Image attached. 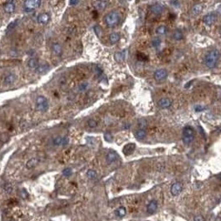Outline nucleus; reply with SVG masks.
Segmentation results:
<instances>
[{
	"mask_svg": "<svg viewBox=\"0 0 221 221\" xmlns=\"http://www.w3.org/2000/svg\"><path fill=\"white\" fill-rule=\"evenodd\" d=\"M220 57V52L218 50H211L204 57V65L208 68H215L217 63L219 62V59Z\"/></svg>",
	"mask_w": 221,
	"mask_h": 221,
	"instance_id": "nucleus-1",
	"label": "nucleus"
},
{
	"mask_svg": "<svg viewBox=\"0 0 221 221\" xmlns=\"http://www.w3.org/2000/svg\"><path fill=\"white\" fill-rule=\"evenodd\" d=\"M120 20H121V15L119 13L116 11L110 12L104 17L105 23L110 28L116 26L120 23Z\"/></svg>",
	"mask_w": 221,
	"mask_h": 221,
	"instance_id": "nucleus-2",
	"label": "nucleus"
},
{
	"mask_svg": "<svg viewBox=\"0 0 221 221\" xmlns=\"http://www.w3.org/2000/svg\"><path fill=\"white\" fill-rule=\"evenodd\" d=\"M195 139V130L191 126H185L182 130V140L185 145L191 144Z\"/></svg>",
	"mask_w": 221,
	"mask_h": 221,
	"instance_id": "nucleus-3",
	"label": "nucleus"
},
{
	"mask_svg": "<svg viewBox=\"0 0 221 221\" xmlns=\"http://www.w3.org/2000/svg\"><path fill=\"white\" fill-rule=\"evenodd\" d=\"M36 109L42 112H45L48 109V102L45 96H39L36 99Z\"/></svg>",
	"mask_w": 221,
	"mask_h": 221,
	"instance_id": "nucleus-4",
	"label": "nucleus"
},
{
	"mask_svg": "<svg viewBox=\"0 0 221 221\" xmlns=\"http://www.w3.org/2000/svg\"><path fill=\"white\" fill-rule=\"evenodd\" d=\"M42 0H25L24 1V9L27 12H32L36 10L41 5Z\"/></svg>",
	"mask_w": 221,
	"mask_h": 221,
	"instance_id": "nucleus-5",
	"label": "nucleus"
},
{
	"mask_svg": "<svg viewBox=\"0 0 221 221\" xmlns=\"http://www.w3.org/2000/svg\"><path fill=\"white\" fill-rule=\"evenodd\" d=\"M167 76H168V72H167L166 69H164V68L157 69L154 73V78L157 82L164 81V80L166 79Z\"/></svg>",
	"mask_w": 221,
	"mask_h": 221,
	"instance_id": "nucleus-6",
	"label": "nucleus"
},
{
	"mask_svg": "<svg viewBox=\"0 0 221 221\" xmlns=\"http://www.w3.org/2000/svg\"><path fill=\"white\" fill-rule=\"evenodd\" d=\"M182 190H183V185H182L181 183V182H176L170 187V193H171L172 195L177 196L181 193Z\"/></svg>",
	"mask_w": 221,
	"mask_h": 221,
	"instance_id": "nucleus-7",
	"label": "nucleus"
},
{
	"mask_svg": "<svg viewBox=\"0 0 221 221\" xmlns=\"http://www.w3.org/2000/svg\"><path fill=\"white\" fill-rule=\"evenodd\" d=\"M216 16L215 13H208V14H206L205 16L203 18V21H204V23L205 25H207V26H211V25H213L215 22L216 20Z\"/></svg>",
	"mask_w": 221,
	"mask_h": 221,
	"instance_id": "nucleus-8",
	"label": "nucleus"
},
{
	"mask_svg": "<svg viewBox=\"0 0 221 221\" xmlns=\"http://www.w3.org/2000/svg\"><path fill=\"white\" fill-rule=\"evenodd\" d=\"M109 4V1L108 0H96L93 3V6L96 8V10L102 11L104 10Z\"/></svg>",
	"mask_w": 221,
	"mask_h": 221,
	"instance_id": "nucleus-9",
	"label": "nucleus"
},
{
	"mask_svg": "<svg viewBox=\"0 0 221 221\" xmlns=\"http://www.w3.org/2000/svg\"><path fill=\"white\" fill-rule=\"evenodd\" d=\"M165 10V7L162 4L155 3L150 7V11L151 12L155 15H160Z\"/></svg>",
	"mask_w": 221,
	"mask_h": 221,
	"instance_id": "nucleus-10",
	"label": "nucleus"
},
{
	"mask_svg": "<svg viewBox=\"0 0 221 221\" xmlns=\"http://www.w3.org/2000/svg\"><path fill=\"white\" fill-rule=\"evenodd\" d=\"M171 105H172V101L170 100V98H167V97L161 98L158 101V106L160 108H163V109L170 107Z\"/></svg>",
	"mask_w": 221,
	"mask_h": 221,
	"instance_id": "nucleus-11",
	"label": "nucleus"
},
{
	"mask_svg": "<svg viewBox=\"0 0 221 221\" xmlns=\"http://www.w3.org/2000/svg\"><path fill=\"white\" fill-rule=\"evenodd\" d=\"M157 208H158V203L156 200H151L147 205V213L149 215H153L154 213L157 210Z\"/></svg>",
	"mask_w": 221,
	"mask_h": 221,
	"instance_id": "nucleus-12",
	"label": "nucleus"
},
{
	"mask_svg": "<svg viewBox=\"0 0 221 221\" xmlns=\"http://www.w3.org/2000/svg\"><path fill=\"white\" fill-rule=\"evenodd\" d=\"M50 69V66L48 63H42L39 64L38 67L35 69L36 73L38 74H44L46 73H47Z\"/></svg>",
	"mask_w": 221,
	"mask_h": 221,
	"instance_id": "nucleus-13",
	"label": "nucleus"
},
{
	"mask_svg": "<svg viewBox=\"0 0 221 221\" xmlns=\"http://www.w3.org/2000/svg\"><path fill=\"white\" fill-rule=\"evenodd\" d=\"M135 149H136V145L134 143L126 144L123 148V153L125 155H130L135 151Z\"/></svg>",
	"mask_w": 221,
	"mask_h": 221,
	"instance_id": "nucleus-14",
	"label": "nucleus"
},
{
	"mask_svg": "<svg viewBox=\"0 0 221 221\" xmlns=\"http://www.w3.org/2000/svg\"><path fill=\"white\" fill-rule=\"evenodd\" d=\"M50 21V15L47 13H43L39 14L38 17V22L41 24H46Z\"/></svg>",
	"mask_w": 221,
	"mask_h": 221,
	"instance_id": "nucleus-15",
	"label": "nucleus"
},
{
	"mask_svg": "<svg viewBox=\"0 0 221 221\" xmlns=\"http://www.w3.org/2000/svg\"><path fill=\"white\" fill-rule=\"evenodd\" d=\"M52 52H54V54L57 56H61L63 54V47H62L61 44H59L58 43H54L52 45Z\"/></svg>",
	"mask_w": 221,
	"mask_h": 221,
	"instance_id": "nucleus-16",
	"label": "nucleus"
},
{
	"mask_svg": "<svg viewBox=\"0 0 221 221\" xmlns=\"http://www.w3.org/2000/svg\"><path fill=\"white\" fill-rule=\"evenodd\" d=\"M15 4L13 2H8L6 3L4 6H3V10L7 13H13V12L15 11Z\"/></svg>",
	"mask_w": 221,
	"mask_h": 221,
	"instance_id": "nucleus-17",
	"label": "nucleus"
},
{
	"mask_svg": "<svg viewBox=\"0 0 221 221\" xmlns=\"http://www.w3.org/2000/svg\"><path fill=\"white\" fill-rule=\"evenodd\" d=\"M121 36L118 33H113L109 36V41L112 44H116L120 41Z\"/></svg>",
	"mask_w": 221,
	"mask_h": 221,
	"instance_id": "nucleus-18",
	"label": "nucleus"
},
{
	"mask_svg": "<svg viewBox=\"0 0 221 221\" xmlns=\"http://www.w3.org/2000/svg\"><path fill=\"white\" fill-rule=\"evenodd\" d=\"M203 8H204V6L202 4H196L191 9V13L194 16H196V15H199L201 12L203 11Z\"/></svg>",
	"mask_w": 221,
	"mask_h": 221,
	"instance_id": "nucleus-19",
	"label": "nucleus"
},
{
	"mask_svg": "<svg viewBox=\"0 0 221 221\" xmlns=\"http://www.w3.org/2000/svg\"><path fill=\"white\" fill-rule=\"evenodd\" d=\"M68 139L63 137H57L53 140V144L56 146H65L66 144H68Z\"/></svg>",
	"mask_w": 221,
	"mask_h": 221,
	"instance_id": "nucleus-20",
	"label": "nucleus"
},
{
	"mask_svg": "<svg viewBox=\"0 0 221 221\" xmlns=\"http://www.w3.org/2000/svg\"><path fill=\"white\" fill-rule=\"evenodd\" d=\"M118 159V155L116 152H109L107 155V160L108 163H113Z\"/></svg>",
	"mask_w": 221,
	"mask_h": 221,
	"instance_id": "nucleus-21",
	"label": "nucleus"
},
{
	"mask_svg": "<svg viewBox=\"0 0 221 221\" xmlns=\"http://www.w3.org/2000/svg\"><path fill=\"white\" fill-rule=\"evenodd\" d=\"M38 162H39V160L38 158L30 159L29 161L27 162V164H26V167L28 169H32V168L35 167L38 164Z\"/></svg>",
	"mask_w": 221,
	"mask_h": 221,
	"instance_id": "nucleus-22",
	"label": "nucleus"
},
{
	"mask_svg": "<svg viewBox=\"0 0 221 221\" xmlns=\"http://www.w3.org/2000/svg\"><path fill=\"white\" fill-rule=\"evenodd\" d=\"M38 65H39V62L37 58H31V59H29V63H28L29 68L31 69H34V70L38 67Z\"/></svg>",
	"mask_w": 221,
	"mask_h": 221,
	"instance_id": "nucleus-23",
	"label": "nucleus"
},
{
	"mask_svg": "<svg viewBox=\"0 0 221 221\" xmlns=\"http://www.w3.org/2000/svg\"><path fill=\"white\" fill-rule=\"evenodd\" d=\"M16 79H17V77L14 74L11 73L6 77L4 82H5L6 84H13L16 81Z\"/></svg>",
	"mask_w": 221,
	"mask_h": 221,
	"instance_id": "nucleus-24",
	"label": "nucleus"
},
{
	"mask_svg": "<svg viewBox=\"0 0 221 221\" xmlns=\"http://www.w3.org/2000/svg\"><path fill=\"white\" fill-rule=\"evenodd\" d=\"M135 136H136V139H138V140H143V139L146 136V130H145L139 129V130L136 131Z\"/></svg>",
	"mask_w": 221,
	"mask_h": 221,
	"instance_id": "nucleus-25",
	"label": "nucleus"
},
{
	"mask_svg": "<svg viewBox=\"0 0 221 221\" xmlns=\"http://www.w3.org/2000/svg\"><path fill=\"white\" fill-rule=\"evenodd\" d=\"M173 38L176 40V41H181V40L184 38L183 33H182L181 30L176 29V31H174V33H173Z\"/></svg>",
	"mask_w": 221,
	"mask_h": 221,
	"instance_id": "nucleus-26",
	"label": "nucleus"
},
{
	"mask_svg": "<svg viewBox=\"0 0 221 221\" xmlns=\"http://www.w3.org/2000/svg\"><path fill=\"white\" fill-rule=\"evenodd\" d=\"M156 33L158 35H165V34L167 33V28L165 26V25H160L158 28L155 30Z\"/></svg>",
	"mask_w": 221,
	"mask_h": 221,
	"instance_id": "nucleus-27",
	"label": "nucleus"
},
{
	"mask_svg": "<svg viewBox=\"0 0 221 221\" xmlns=\"http://www.w3.org/2000/svg\"><path fill=\"white\" fill-rule=\"evenodd\" d=\"M115 214L119 217H124L126 215V210L125 207H119L117 210H116Z\"/></svg>",
	"mask_w": 221,
	"mask_h": 221,
	"instance_id": "nucleus-28",
	"label": "nucleus"
},
{
	"mask_svg": "<svg viewBox=\"0 0 221 221\" xmlns=\"http://www.w3.org/2000/svg\"><path fill=\"white\" fill-rule=\"evenodd\" d=\"M86 176H87V177L90 180H95L96 178L97 174H96V172L94 170H88L87 172H86Z\"/></svg>",
	"mask_w": 221,
	"mask_h": 221,
	"instance_id": "nucleus-29",
	"label": "nucleus"
},
{
	"mask_svg": "<svg viewBox=\"0 0 221 221\" xmlns=\"http://www.w3.org/2000/svg\"><path fill=\"white\" fill-rule=\"evenodd\" d=\"M114 57H115L116 61L121 63V62L124 59V53L121 52H116V53L114 55Z\"/></svg>",
	"mask_w": 221,
	"mask_h": 221,
	"instance_id": "nucleus-30",
	"label": "nucleus"
},
{
	"mask_svg": "<svg viewBox=\"0 0 221 221\" xmlns=\"http://www.w3.org/2000/svg\"><path fill=\"white\" fill-rule=\"evenodd\" d=\"M138 126H139V128H140V129H142V130H145V129H146V127L147 126V121L144 119L139 120V121H138Z\"/></svg>",
	"mask_w": 221,
	"mask_h": 221,
	"instance_id": "nucleus-31",
	"label": "nucleus"
},
{
	"mask_svg": "<svg viewBox=\"0 0 221 221\" xmlns=\"http://www.w3.org/2000/svg\"><path fill=\"white\" fill-rule=\"evenodd\" d=\"M137 58L140 61H148V59H149V57L146 54H144L143 52H138L137 53Z\"/></svg>",
	"mask_w": 221,
	"mask_h": 221,
	"instance_id": "nucleus-32",
	"label": "nucleus"
},
{
	"mask_svg": "<svg viewBox=\"0 0 221 221\" xmlns=\"http://www.w3.org/2000/svg\"><path fill=\"white\" fill-rule=\"evenodd\" d=\"M3 190H4V191H5L6 193L10 194V193L13 191V186H12L9 183H7V184H5V185H3Z\"/></svg>",
	"mask_w": 221,
	"mask_h": 221,
	"instance_id": "nucleus-33",
	"label": "nucleus"
},
{
	"mask_svg": "<svg viewBox=\"0 0 221 221\" xmlns=\"http://www.w3.org/2000/svg\"><path fill=\"white\" fill-rule=\"evenodd\" d=\"M72 174H73V170L71 168H66L63 170V175L65 177H69V176H71Z\"/></svg>",
	"mask_w": 221,
	"mask_h": 221,
	"instance_id": "nucleus-34",
	"label": "nucleus"
},
{
	"mask_svg": "<svg viewBox=\"0 0 221 221\" xmlns=\"http://www.w3.org/2000/svg\"><path fill=\"white\" fill-rule=\"evenodd\" d=\"M104 138H105V140L108 142H112V140H113L112 135L111 133H109V132L105 133V135H104Z\"/></svg>",
	"mask_w": 221,
	"mask_h": 221,
	"instance_id": "nucleus-35",
	"label": "nucleus"
},
{
	"mask_svg": "<svg viewBox=\"0 0 221 221\" xmlns=\"http://www.w3.org/2000/svg\"><path fill=\"white\" fill-rule=\"evenodd\" d=\"M160 43H161V40L160 38H154L152 40V46L154 47H158L160 45Z\"/></svg>",
	"mask_w": 221,
	"mask_h": 221,
	"instance_id": "nucleus-36",
	"label": "nucleus"
},
{
	"mask_svg": "<svg viewBox=\"0 0 221 221\" xmlns=\"http://www.w3.org/2000/svg\"><path fill=\"white\" fill-rule=\"evenodd\" d=\"M87 124L89 125V127H91V128H95L96 125H97V122H96L95 120L91 119L88 121Z\"/></svg>",
	"mask_w": 221,
	"mask_h": 221,
	"instance_id": "nucleus-37",
	"label": "nucleus"
},
{
	"mask_svg": "<svg viewBox=\"0 0 221 221\" xmlns=\"http://www.w3.org/2000/svg\"><path fill=\"white\" fill-rule=\"evenodd\" d=\"M94 31H95V33H96L97 36H99V37L101 36L102 29H101V28H100L99 26H95V27H94Z\"/></svg>",
	"mask_w": 221,
	"mask_h": 221,
	"instance_id": "nucleus-38",
	"label": "nucleus"
},
{
	"mask_svg": "<svg viewBox=\"0 0 221 221\" xmlns=\"http://www.w3.org/2000/svg\"><path fill=\"white\" fill-rule=\"evenodd\" d=\"M194 221H205L204 220V218L202 215H197L194 217Z\"/></svg>",
	"mask_w": 221,
	"mask_h": 221,
	"instance_id": "nucleus-39",
	"label": "nucleus"
},
{
	"mask_svg": "<svg viewBox=\"0 0 221 221\" xmlns=\"http://www.w3.org/2000/svg\"><path fill=\"white\" fill-rule=\"evenodd\" d=\"M195 112H202V111H204V107H202V106H200V105H197V106H195Z\"/></svg>",
	"mask_w": 221,
	"mask_h": 221,
	"instance_id": "nucleus-40",
	"label": "nucleus"
},
{
	"mask_svg": "<svg viewBox=\"0 0 221 221\" xmlns=\"http://www.w3.org/2000/svg\"><path fill=\"white\" fill-rule=\"evenodd\" d=\"M217 178H218V179H219L220 181H221V174H220V175H218V176H217Z\"/></svg>",
	"mask_w": 221,
	"mask_h": 221,
	"instance_id": "nucleus-41",
	"label": "nucleus"
},
{
	"mask_svg": "<svg viewBox=\"0 0 221 221\" xmlns=\"http://www.w3.org/2000/svg\"><path fill=\"white\" fill-rule=\"evenodd\" d=\"M220 34H221V29H220Z\"/></svg>",
	"mask_w": 221,
	"mask_h": 221,
	"instance_id": "nucleus-42",
	"label": "nucleus"
},
{
	"mask_svg": "<svg viewBox=\"0 0 221 221\" xmlns=\"http://www.w3.org/2000/svg\"><path fill=\"white\" fill-rule=\"evenodd\" d=\"M10 221H13V220H10Z\"/></svg>",
	"mask_w": 221,
	"mask_h": 221,
	"instance_id": "nucleus-43",
	"label": "nucleus"
}]
</instances>
